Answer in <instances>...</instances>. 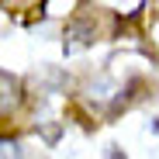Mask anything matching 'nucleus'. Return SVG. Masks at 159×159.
<instances>
[{
	"mask_svg": "<svg viewBox=\"0 0 159 159\" xmlns=\"http://www.w3.org/2000/svg\"><path fill=\"white\" fill-rule=\"evenodd\" d=\"M17 104H21V83H17L11 73H4V69H0V114L14 111Z\"/></svg>",
	"mask_w": 159,
	"mask_h": 159,
	"instance_id": "obj_1",
	"label": "nucleus"
},
{
	"mask_svg": "<svg viewBox=\"0 0 159 159\" xmlns=\"http://www.w3.org/2000/svg\"><path fill=\"white\" fill-rule=\"evenodd\" d=\"M0 159H21V145L14 139H0Z\"/></svg>",
	"mask_w": 159,
	"mask_h": 159,
	"instance_id": "obj_2",
	"label": "nucleus"
}]
</instances>
